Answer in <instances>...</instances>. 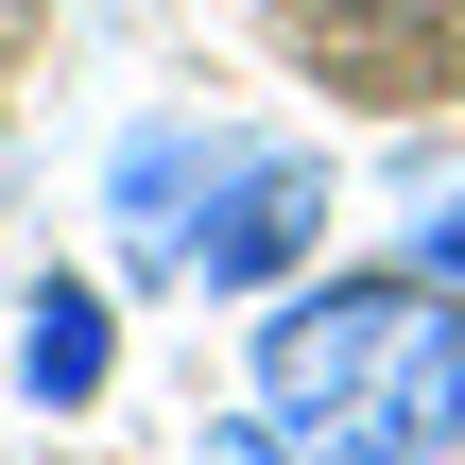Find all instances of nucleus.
<instances>
[{"label": "nucleus", "instance_id": "3", "mask_svg": "<svg viewBox=\"0 0 465 465\" xmlns=\"http://www.w3.org/2000/svg\"><path fill=\"white\" fill-rule=\"evenodd\" d=\"M242 138H259V121H173V104H155V121H121V138H104V224H121V242H173V224H190V190H207Z\"/></svg>", "mask_w": 465, "mask_h": 465}, {"label": "nucleus", "instance_id": "7", "mask_svg": "<svg viewBox=\"0 0 465 465\" xmlns=\"http://www.w3.org/2000/svg\"><path fill=\"white\" fill-rule=\"evenodd\" d=\"M345 17H449V0H345Z\"/></svg>", "mask_w": 465, "mask_h": 465}, {"label": "nucleus", "instance_id": "4", "mask_svg": "<svg viewBox=\"0 0 465 465\" xmlns=\"http://www.w3.org/2000/svg\"><path fill=\"white\" fill-rule=\"evenodd\" d=\"M104 380H121V311H104V276H35L17 293V397L35 414H104Z\"/></svg>", "mask_w": 465, "mask_h": 465}, {"label": "nucleus", "instance_id": "2", "mask_svg": "<svg viewBox=\"0 0 465 465\" xmlns=\"http://www.w3.org/2000/svg\"><path fill=\"white\" fill-rule=\"evenodd\" d=\"M328 190H345V173H328L311 138H242V155L190 190V224H173L155 259H173L190 293H242V311H276V293L328 259Z\"/></svg>", "mask_w": 465, "mask_h": 465}, {"label": "nucleus", "instance_id": "6", "mask_svg": "<svg viewBox=\"0 0 465 465\" xmlns=\"http://www.w3.org/2000/svg\"><path fill=\"white\" fill-rule=\"evenodd\" d=\"M190 465H311V449H293V431L242 397V414H207V431H190Z\"/></svg>", "mask_w": 465, "mask_h": 465}, {"label": "nucleus", "instance_id": "1", "mask_svg": "<svg viewBox=\"0 0 465 465\" xmlns=\"http://www.w3.org/2000/svg\"><path fill=\"white\" fill-rule=\"evenodd\" d=\"M242 397L311 465H449L465 449V293H431L414 259H311L259 311Z\"/></svg>", "mask_w": 465, "mask_h": 465}, {"label": "nucleus", "instance_id": "5", "mask_svg": "<svg viewBox=\"0 0 465 465\" xmlns=\"http://www.w3.org/2000/svg\"><path fill=\"white\" fill-rule=\"evenodd\" d=\"M397 259H414L431 293H465V173H449V190H414V242H397Z\"/></svg>", "mask_w": 465, "mask_h": 465}]
</instances>
